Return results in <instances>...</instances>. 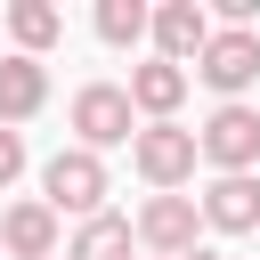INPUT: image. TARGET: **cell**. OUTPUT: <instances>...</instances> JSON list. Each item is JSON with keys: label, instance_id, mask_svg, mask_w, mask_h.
<instances>
[{"label": "cell", "instance_id": "obj_1", "mask_svg": "<svg viewBox=\"0 0 260 260\" xmlns=\"http://www.w3.org/2000/svg\"><path fill=\"white\" fill-rule=\"evenodd\" d=\"M130 162H138V179H146L154 195H179V187L195 179V162H203V138L179 130V122H146V130L130 138Z\"/></svg>", "mask_w": 260, "mask_h": 260}, {"label": "cell", "instance_id": "obj_2", "mask_svg": "<svg viewBox=\"0 0 260 260\" xmlns=\"http://www.w3.org/2000/svg\"><path fill=\"white\" fill-rule=\"evenodd\" d=\"M41 203L49 211H73V219H98L106 211V162L89 146H57L41 162Z\"/></svg>", "mask_w": 260, "mask_h": 260}, {"label": "cell", "instance_id": "obj_3", "mask_svg": "<svg viewBox=\"0 0 260 260\" xmlns=\"http://www.w3.org/2000/svg\"><path fill=\"white\" fill-rule=\"evenodd\" d=\"M73 130H81L89 154L138 138V106H130V89H122V81H81V89H73Z\"/></svg>", "mask_w": 260, "mask_h": 260}, {"label": "cell", "instance_id": "obj_4", "mask_svg": "<svg viewBox=\"0 0 260 260\" xmlns=\"http://www.w3.org/2000/svg\"><path fill=\"white\" fill-rule=\"evenodd\" d=\"M203 162L219 171V179H244V171H260V106H219L203 130Z\"/></svg>", "mask_w": 260, "mask_h": 260}, {"label": "cell", "instance_id": "obj_5", "mask_svg": "<svg viewBox=\"0 0 260 260\" xmlns=\"http://www.w3.org/2000/svg\"><path fill=\"white\" fill-rule=\"evenodd\" d=\"M195 228H203V203L195 195H146V211H138V244L154 260H187L195 252Z\"/></svg>", "mask_w": 260, "mask_h": 260}, {"label": "cell", "instance_id": "obj_6", "mask_svg": "<svg viewBox=\"0 0 260 260\" xmlns=\"http://www.w3.org/2000/svg\"><path fill=\"white\" fill-rule=\"evenodd\" d=\"M211 8L203 0H162L154 8V57L162 65H203V49H211Z\"/></svg>", "mask_w": 260, "mask_h": 260}, {"label": "cell", "instance_id": "obj_7", "mask_svg": "<svg viewBox=\"0 0 260 260\" xmlns=\"http://www.w3.org/2000/svg\"><path fill=\"white\" fill-rule=\"evenodd\" d=\"M228 106H244V89L260 81V32H211V49H203V65H195Z\"/></svg>", "mask_w": 260, "mask_h": 260}, {"label": "cell", "instance_id": "obj_8", "mask_svg": "<svg viewBox=\"0 0 260 260\" xmlns=\"http://www.w3.org/2000/svg\"><path fill=\"white\" fill-rule=\"evenodd\" d=\"M0 252L16 260H57V211L32 195V203H8L0 211Z\"/></svg>", "mask_w": 260, "mask_h": 260}, {"label": "cell", "instance_id": "obj_9", "mask_svg": "<svg viewBox=\"0 0 260 260\" xmlns=\"http://www.w3.org/2000/svg\"><path fill=\"white\" fill-rule=\"evenodd\" d=\"M203 228L252 236V228H260V179H252V171H244V179H211V187H203Z\"/></svg>", "mask_w": 260, "mask_h": 260}, {"label": "cell", "instance_id": "obj_10", "mask_svg": "<svg viewBox=\"0 0 260 260\" xmlns=\"http://www.w3.org/2000/svg\"><path fill=\"white\" fill-rule=\"evenodd\" d=\"M41 106H49V65L41 57H0V130L32 122Z\"/></svg>", "mask_w": 260, "mask_h": 260}, {"label": "cell", "instance_id": "obj_11", "mask_svg": "<svg viewBox=\"0 0 260 260\" xmlns=\"http://www.w3.org/2000/svg\"><path fill=\"white\" fill-rule=\"evenodd\" d=\"M179 98H187V65H162V57L130 65V106H138L146 122H171V114H179Z\"/></svg>", "mask_w": 260, "mask_h": 260}, {"label": "cell", "instance_id": "obj_12", "mask_svg": "<svg viewBox=\"0 0 260 260\" xmlns=\"http://www.w3.org/2000/svg\"><path fill=\"white\" fill-rule=\"evenodd\" d=\"M130 244H138V228H130L122 211H98V219H81V228H73L65 260H130Z\"/></svg>", "mask_w": 260, "mask_h": 260}, {"label": "cell", "instance_id": "obj_13", "mask_svg": "<svg viewBox=\"0 0 260 260\" xmlns=\"http://www.w3.org/2000/svg\"><path fill=\"white\" fill-rule=\"evenodd\" d=\"M8 32H16V57H41V49L65 32V16H57L49 0H16V8H8Z\"/></svg>", "mask_w": 260, "mask_h": 260}, {"label": "cell", "instance_id": "obj_14", "mask_svg": "<svg viewBox=\"0 0 260 260\" xmlns=\"http://www.w3.org/2000/svg\"><path fill=\"white\" fill-rule=\"evenodd\" d=\"M154 32V8H138V0H98V41L106 49H138Z\"/></svg>", "mask_w": 260, "mask_h": 260}, {"label": "cell", "instance_id": "obj_15", "mask_svg": "<svg viewBox=\"0 0 260 260\" xmlns=\"http://www.w3.org/2000/svg\"><path fill=\"white\" fill-rule=\"evenodd\" d=\"M24 171V130H0V187Z\"/></svg>", "mask_w": 260, "mask_h": 260}, {"label": "cell", "instance_id": "obj_16", "mask_svg": "<svg viewBox=\"0 0 260 260\" xmlns=\"http://www.w3.org/2000/svg\"><path fill=\"white\" fill-rule=\"evenodd\" d=\"M187 260H228V252H211V244H195V252H187Z\"/></svg>", "mask_w": 260, "mask_h": 260}]
</instances>
